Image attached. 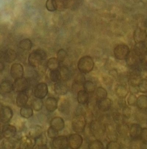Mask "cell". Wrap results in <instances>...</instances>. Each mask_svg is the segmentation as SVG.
<instances>
[{"instance_id": "1", "label": "cell", "mask_w": 147, "mask_h": 149, "mask_svg": "<svg viewBox=\"0 0 147 149\" xmlns=\"http://www.w3.org/2000/svg\"><path fill=\"white\" fill-rule=\"evenodd\" d=\"M89 130L92 136L96 139L101 140L106 133V125L101 120H93L89 125Z\"/></svg>"}, {"instance_id": "2", "label": "cell", "mask_w": 147, "mask_h": 149, "mask_svg": "<svg viewBox=\"0 0 147 149\" xmlns=\"http://www.w3.org/2000/svg\"><path fill=\"white\" fill-rule=\"evenodd\" d=\"M47 57L46 52L41 49H37L33 51L29 54L28 61L29 65L32 67H38L41 64Z\"/></svg>"}, {"instance_id": "3", "label": "cell", "mask_w": 147, "mask_h": 149, "mask_svg": "<svg viewBox=\"0 0 147 149\" xmlns=\"http://www.w3.org/2000/svg\"><path fill=\"white\" fill-rule=\"evenodd\" d=\"M94 66L93 59L90 56H83L81 58L77 63V68L81 74H88L91 72Z\"/></svg>"}, {"instance_id": "4", "label": "cell", "mask_w": 147, "mask_h": 149, "mask_svg": "<svg viewBox=\"0 0 147 149\" xmlns=\"http://www.w3.org/2000/svg\"><path fill=\"white\" fill-rule=\"evenodd\" d=\"M86 119L83 114L76 115L72 119V127L76 133L83 132L86 126Z\"/></svg>"}, {"instance_id": "5", "label": "cell", "mask_w": 147, "mask_h": 149, "mask_svg": "<svg viewBox=\"0 0 147 149\" xmlns=\"http://www.w3.org/2000/svg\"><path fill=\"white\" fill-rule=\"evenodd\" d=\"M12 86L13 91L15 92H25L29 87V81L26 77H21L15 79Z\"/></svg>"}, {"instance_id": "6", "label": "cell", "mask_w": 147, "mask_h": 149, "mask_svg": "<svg viewBox=\"0 0 147 149\" xmlns=\"http://www.w3.org/2000/svg\"><path fill=\"white\" fill-rule=\"evenodd\" d=\"M83 138L79 133H73L68 138L69 147L71 149H79L82 145Z\"/></svg>"}, {"instance_id": "7", "label": "cell", "mask_w": 147, "mask_h": 149, "mask_svg": "<svg viewBox=\"0 0 147 149\" xmlns=\"http://www.w3.org/2000/svg\"><path fill=\"white\" fill-rule=\"evenodd\" d=\"M135 54L139 58V61L146 60L147 47L145 42H136L133 49Z\"/></svg>"}, {"instance_id": "8", "label": "cell", "mask_w": 147, "mask_h": 149, "mask_svg": "<svg viewBox=\"0 0 147 149\" xmlns=\"http://www.w3.org/2000/svg\"><path fill=\"white\" fill-rule=\"evenodd\" d=\"M130 51L128 46L124 44H120L116 46L114 49V54L116 58L118 60H125Z\"/></svg>"}, {"instance_id": "9", "label": "cell", "mask_w": 147, "mask_h": 149, "mask_svg": "<svg viewBox=\"0 0 147 149\" xmlns=\"http://www.w3.org/2000/svg\"><path fill=\"white\" fill-rule=\"evenodd\" d=\"M12 110L7 106L0 107V122L7 123L12 119L13 117Z\"/></svg>"}, {"instance_id": "10", "label": "cell", "mask_w": 147, "mask_h": 149, "mask_svg": "<svg viewBox=\"0 0 147 149\" xmlns=\"http://www.w3.org/2000/svg\"><path fill=\"white\" fill-rule=\"evenodd\" d=\"M48 93V87L47 84L45 83L38 84L34 91L35 96L39 99H42L45 98Z\"/></svg>"}, {"instance_id": "11", "label": "cell", "mask_w": 147, "mask_h": 149, "mask_svg": "<svg viewBox=\"0 0 147 149\" xmlns=\"http://www.w3.org/2000/svg\"><path fill=\"white\" fill-rule=\"evenodd\" d=\"M52 144L55 149H67L69 147L67 137L65 136H57L53 139Z\"/></svg>"}, {"instance_id": "12", "label": "cell", "mask_w": 147, "mask_h": 149, "mask_svg": "<svg viewBox=\"0 0 147 149\" xmlns=\"http://www.w3.org/2000/svg\"><path fill=\"white\" fill-rule=\"evenodd\" d=\"M96 104L99 110L102 112H106L111 109L113 102L111 99L106 97L96 100Z\"/></svg>"}, {"instance_id": "13", "label": "cell", "mask_w": 147, "mask_h": 149, "mask_svg": "<svg viewBox=\"0 0 147 149\" xmlns=\"http://www.w3.org/2000/svg\"><path fill=\"white\" fill-rule=\"evenodd\" d=\"M2 136L7 139L12 138L15 136L17 132L16 127L12 125L8 124L2 127L1 131Z\"/></svg>"}, {"instance_id": "14", "label": "cell", "mask_w": 147, "mask_h": 149, "mask_svg": "<svg viewBox=\"0 0 147 149\" xmlns=\"http://www.w3.org/2000/svg\"><path fill=\"white\" fill-rule=\"evenodd\" d=\"M10 73L12 77L14 79L23 77L24 75L23 66L20 63H14L11 67Z\"/></svg>"}, {"instance_id": "15", "label": "cell", "mask_w": 147, "mask_h": 149, "mask_svg": "<svg viewBox=\"0 0 147 149\" xmlns=\"http://www.w3.org/2000/svg\"><path fill=\"white\" fill-rule=\"evenodd\" d=\"M54 89L55 94L59 95H64L68 92L69 88L65 81H61L55 83Z\"/></svg>"}, {"instance_id": "16", "label": "cell", "mask_w": 147, "mask_h": 149, "mask_svg": "<svg viewBox=\"0 0 147 149\" xmlns=\"http://www.w3.org/2000/svg\"><path fill=\"white\" fill-rule=\"evenodd\" d=\"M142 128L140 125L137 123L132 124L129 127V134L132 140L140 139Z\"/></svg>"}, {"instance_id": "17", "label": "cell", "mask_w": 147, "mask_h": 149, "mask_svg": "<svg viewBox=\"0 0 147 149\" xmlns=\"http://www.w3.org/2000/svg\"><path fill=\"white\" fill-rule=\"evenodd\" d=\"M16 56V52L11 49L5 50L1 54V58L5 61L8 63H11L14 61Z\"/></svg>"}, {"instance_id": "18", "label": "cell", "mask_w": 147, "mask_h": 149, "mask_svg": "<svg viewBox=\"0 0 147 149\" xmlns=\"http://www.w3.org/2000/svg\"><path fill=\"white\" fill-rule=\"evenodd\" d=\"M36 143V139L31 137L25 136L20 141L21 148H33Z\"/></svg>"}, {"instance_id": "19", "label": "cell", "mask_w": 147, "mask_h": 149, "mask_svg": "<svg viewBox=\"0 0 147 149\" xmlns=\"http://www.w3.org/2000/svg\"><path fill=\"white\" fill-rule=\"evenodd\" d=\"M50 126L58 131L62 130L65 127V122L63 118L60 117L54 118L50 122Z\"/></svg>"}, {"instance_id": "20", "label": "cell", "mask_w": 147, "mask_h": 149, "mask_svg": "<svg viewBox=\"0 0 147 149\" xmlns=\"http://www.w3.org/2000/svg\"><path fill=\"white\" fill-rule=\"evenodd\" d=\"M125 60L127 65L130 67L137 65L139 62V58L135 54L133 50L130 51Z\"/></svg>"}, {"instance_id": "21", "label": "cell", "mask_w": 147, "mask_h": 149, "mask_svg": "<svg viewBox=\"0 0 147 149\" xmlns=\"http://www.w3.org/2000/svg\"><path fill=\"white\" fill-rule=\"evenodd\" d=\"M45 106L48 111L50 112H53L58 108V102L55 97H48L45 102Z\"/></svg>"}, {"instance_id": "22", "label": "cell", "mask_w": 147, "mask_h": 149, "mask_svg": "<svg viewBox=\"0 0 147 149\" xmlns=\"http://www.w3.org/2000/svg\"><path fill=\"white\" fill-rule=\"evenodd\" d=\"M28 100V96L25 92H19L16 97V104L17 106L19 108L26 106Z\"/></svg>"}, {"instance_id": "23", "label": "cell", "mask_w": 147, "mask_h": 149, "mask_svg": "<svg viewBox=\"0 0 147 149\" xmlns=\"http://www.w3.org/2000/svg\"><path fill=\"white\" fill-rule=\"evenodd\" d=\"M89 98V94L84 90H80L77 92V99L80 104H86L87 103Z\"/></svg>"}, {"instance_id": "24", "label": "cell", "mask_w": 147, "mask_h": 149, "mask_svg": "<svg viewBox=\"0 0 147 149\" xmlns=\"http://www.w3.org/2000/svg\"><path fill=\"white\" fill-rule=\"evenodd\" d=\"M115 93L119 98L123 99L128 95L129 91L125 85L119 84L116 88Z\"/></svg>"}, {"instance_id": "25", "label": "cell", "mask_w": 147, "mask_h": 149, "mask_svg": "<svg viewBox=\"0 0 147 149\" xmlns=\"http://www.w3.org/2000/svg\"><path fill=\"white\" fill-rule=\"evenodd\" d=\"M106 132L107 133V137L110 141L117 140V132H116V130H115L113 125L110 124L106 125Z\"/></svg>"}, {"instance_id": "26", "label": "cell", "mask_w": 147, "mask_h": 149, "mask_svg": "<svg viewBox=\"0 0 147 149\" xmlns=\"http://www.w3.org/2000/svg\"><path fill=\"white\" fill-rule=\"evenodd\" d=\"M146 37L147 34L146 31L142 30L141 29H137L135 31L134 39L136 43L140 42H145Z\"/></svg>"}, {"instance_id": "27", "label": "cell", "mask_w": 147, "mask_h": 149, "mask_svg": "<svg viewBox=\"0 0 147 149\" xmlns=\"http://www.w3.org/2000/svg\"><path fill=\"white\" fill-rule=\"evenodd\" d=\"M129 127L125 123H122L117 125L116 131L121 136L123 137L128 136L129 134Z\"/></svg>"}, {"instance_id": "28", "label": "cell", "mask_w": 147, "mask_h": 149, "mask_svg": "<svg viewBox=\"0 0 147 149\" xmlns=\"http://www.w3.org/2000/svg\"><path fill=\"white\" fill-rule=\"evenodd\" d=\"M0 89L3 93H10L13 91L12 84L8 80L3 81L0 84Z\"/></svg>"}, {"instance_id": "29", "label": "cell", "mask_w": 147, "mask_h": 149, "mask_svg": "<svg viewBox=\"0 0 147 149\" xmlns=\"http://www.w3.org/2000/svg\"><path fill=\"white\" fill-rule=\"evenodd\" d=\"M136 105L141 110H146L147 106V96L142 95L137 99Z\"/></svg>"}, {"instance_id": "30", "label": "cell", "mask_w": 147, "mask_h": 149, "mask_svg": "<svg viewBox=\"0 0 147 149\" xmlns=\"http://www.w3.org/2000/svg\"><path fill=\"white\" fill-rule=\"evenodd\" d=\"M21 108V109L20 113L22 117L26 118H29L33 116V108L30 106H27L26 105Z\"/></svg>"}, {"instance_id": "31", "label": "cell", "mask_w": 147, "mask_h": 149, "mask_svg": "<svg viewBox=\"0 0 147 149\" xmlns=\"http://www.w3.org/2000/svg\"><path fill=\"white\" fill-rule=\"evenodd\" d=\"M60 63L57 58L52 57L48 60L47 62V66L50 70L58 69L60 66Z\"/></svg>"}, {"instance_id": "32", "label": "cell", "mask_w": 147, "mask_h": 149, "mask_svg": "<svg viewBox=\"0 0 147 149\" xmlns=\"http://www.w3.org/2000/svg\"><path fill=\"white\" fill-rule=\"evenodd\" d=\"M83 90L88 93H94L96 90V86L94 84L92 81H84L83 84Z\"/></svg>"}, {"instance_id": "33", "label": "cell", "mask_w": 147, "mask_h": 149, "mask_svg": "<svg viewBox=\"0 0 147 149\" xmlns=\"http://www.w3.org/2000/svg\"><path fill=\"white\" fill-rule=\"evenodd\" d=\"M49 77L53 82H57L62 80L61 74L58 69L51 70L49 73Z\"/></svg>"}, {"instance_id": "34", "label": "cell", "mask_w": 147, "mask_h": 149, "mask_svg": "<svg viewBox=\"0 0 147 149\" xmlns=\"http://www.w3.org/2000/svg\"><path fill=\"white\" fill-rule=\"evenodd\" d=\"M33 43L31 40L28 39H25L19 42V47L22 50L29 51L32 48Z\"/></svg>"}, {"instance_id": "35", "label": "cell", "mask_w": 147, "mask_h": 149, "mask_svg": "<svg viewBox=\"0 0 147 149\" xmlns=\"http://www.w3.org/2000/svg\"><path fill=\"white\" fill-rule=\"evenodd\" d=\"M88 148L91 149H102L104 148V146L101 140L96 139L89 143Z\"/></svg>"}, {"instance_id": "36", "label": "cell", "mask_w": 147, "mask_h": 149, "mask_svg": "<svg viewBox=\"0 0 147 149\" xmlns=\"http://www.w3.org/2000/svg\"><path fill=\"white\" fill-rule=\"evenodd\" d=\"M95 95L96 100L107 97V92L105 89L102 87H99L96 89Z\"/></svg>"}, {"instance_id": "37", "label": "cell", "mask_w": 147, "mask_h": 149, "mask_svg": "<svg viewBox=\"0 0 147 149\" xmlns=\"http://www.w3.org/2000/svg\"><path fill=\"white\" fill-rule=\"evenodd\" d=\"M59 68H60L59 70L61 74L62 80L66 81L69 78V74H70V72L68 68L65 66H62L61 67L60 66Z\"/></svg>"}, {"instance_id": "38", "label": "cell", "mask_w": 147, "mask_h": 149, "mask_svg": "<svg viewBox=\"0 0 147 149\" xmlns=\"http://www.w3.org/2000/svg\"><path fill=\"white\" fill-rule=\"evenodd\" d=\"M69 102L67 100H64L61 103L59 107V110L65 115H69Z\"/></svg>"}, {"instance_id": "39", "label": "cell", "mask_w": 147, "mask_h": 149, "mask_svg": "<svg viewBox=\"0 0 147 149\" xmlns=\"http://www.w3.org/2000/svg\"><path fill=\"white\" fill-rule=\"evenodd\" d=\"M57 6V10L60 11H64L68 6V0H55Z\"/></svg>"}, {"instance_id": "40", "label": "cell", "mask_w": 147, "mask_h": 149, "mask_svg": "<svg viewBox=\"0 0 147 149\" xmlns=\"http://www.w3.org/2000/svg\"><path fill=\"white\" fill-rule=\"evenodd\" d=\"M43 103L41 99L36 98L34 99L32 103V106L34 110L36 111H39L42 109L43 107Z\"/></svg>"}, {"instance_id": "41", "label": "cell", "mask_w": 147, "mask_h": 149, "mask_svg": "<svg viewBox=\"0 0 147 149\" xmlns=\"http://www.w3.org/2000/svg\"><path fill=\"white\" fill-rule=\"evenodd\" d=\"M46 8L49 12H54L57 10V6L55 0H47Z\"/></svg>"}, {"instance_id": "42", "label": "cell", "mask_w": 147, "mask_h": 149, "mask_svg": "<svg viewBox=\"0 0 147 149\" xmlns=\"http://www.w3.org/2000/svg\"><path fill=\"white\" fill-rule=\"evenodd\" d=\"M147 81L146 78L142 79L137 85L138 90L143 93H146L147 91Z\"/></svg>"}, {"instance_id": "43", "label": "cell", "mask_w": 147, "mask_h": 149, "mask_svg": "<svg viewBox=\"0 0 147 149\" xmlns=\"http://www.w3.org/2000/svg\"><path fill=\"white\" fill-rule=\"evenodd\" d=\"M67 53L64 49H60L58 51L57 54V59L60 63H62L67 58Z\"/></svg>"}, {"instance_id": "44", "label": "cell", "mask_w": 147, "mask_h": 149, "mask_svg": "<svg viewBox=\"0 0 147 149\" xmlns=\"http://www.w3.org/2000/svg\"><path fill=\"white\" fill-rule=\"evenodd\" d=\"M47 134L49 138L53 139L59 136V131L50 126L48 130Z\"/></svg>"}, {"instance_id": "45", "label": "cell", "mask_w": 147, "mask_h": 149, "mask_svg": "<svg viewBox=\"0 0 147 149\" xmlns=\"http://www.w3.org/2000/svg\"><path fill=\"white\" fill-rule=\"evenodd\" d=\"M106 148L107 149H121V145L119 143L115 140L110 141L107 145Z\"/></svg>"}, {"instance_id": "46", "label": "cell", "mask_w": 147, "mask_h": 149, "mask_svg": "<svg viewBox=\"0 0 147 149\" xmlns=\"http://www.w3.org/2000/svg\"><path fill=\"white\" fill-rule=\"evenodd\" d=\"M137 99L135 95L130 93L127 99V102L130 106H135L136 105Z\"/></svg>"}, {"instance_id": "47", "label": "cell", "mask_w": 147, "mask_h": 149, "mask_svg": "<svg viewBox=\"0 0 147 149\" xmlns=\"http://www.w3.org/2000/svg\"><path fill=\"white\" fill-rule=\"evenodd\" d=\"M131 114V110L130 108L127 106H123L122 111V115L126 118L130 117Z\"/></svg>"}, {"instance_id": "48", "label": "cell", "mask_w": 147, "mask_h": 149, "mask_svg": "<svg viewBox=\"0 0 147 149\" xmlns=\"http://www.w3.org/2000/svg\"><path fill=\"white\" fill-rule=\"evenodd\" d=\"M140 139L144 144H147V128H142Z\"/></svg>"}, {"instance_id": "49", "label": "cell", "mask_w": 147, "mask_h": 149, "mask_svg": "<svg viewBox=\"0 0 147 149\" xmlns=\"http://www.w3.org/2000/svg\"><path fill=\"white\" fill-rule=\"evenodd\" d=\"M129 90L132 94H137L139 92L138 88L136 86H131L130 85Z\"/></svg>"}, {"instance_id": "50", "label": "cell", "mask_w": 147, "mask_h": 149, "mask_svg": "<svg viewBox=\"0 0 147 149\" xmlns=\"http://www.w3.org/2000/svg\"><path fill=\"white\" fill-rule=\"evenodd\" d=\"M5 68V64L3 62L0 61V72L3 71Z\"/></svg>"}]
</instances>
